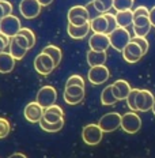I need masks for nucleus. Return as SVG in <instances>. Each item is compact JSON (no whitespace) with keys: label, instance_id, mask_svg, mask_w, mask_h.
Masks as SVG:
<instances>
[{"label":"nucleus","instance_id":"nucleus-1","mask_svg":"<svg viewBox=\"0 0 155 158\" xmlns=\"http://www.w3.org/2000/svg\"><path fill=\"white\" fill-rule=\"evenodd\" d=\"M21 21L15 15H7L0 21V33L7 35L10 40L16 37L21 31Z\"/></svg>","mask_w":155,"mask_h":158},{"label":"nucleus","instance_id":"nucleus-2","mask_svg":"<svg viewBox=\"0 0 155 158\" xmlns=\"http://www.w3.org/2000/svg\"><path fill=\"white\" fill-rule=\"evenodd\" d=\"M109 38H110V47H113L118 52H123L132 40L129 31L125 27H117L113 33L109 34Z\"/></svg>","mask_w":155,"mask_h":158},{"label":"nucleus","instance_id":"nucleus-3","mask_svg":"<svg viewBox=\"0 0 155 158\" xmlns=\"http://www.w3.org/2000/svg\"><path fill=\"white\" fill-rule=\"evenodd\" d=\"M102 136H104V131L98 124H87L82 131V139L88 146L98 144L102 140Z\"/></svg>","mask_w":155,"mask_h":158},{"label":"nucleus","instance_id":"nucleus-4","mask_svg":"<svg viewBox=\"0 0 155 158\" xmlns=\"http://www.w3.org/2000/svg\"><path fill=\"white\" fill-rule=\"evenodd\" d=\"M121 118H123V116L118 112H110V113L104 114L100 118L98 126L101 127L104 132H113L118 127H121Z\"/></svg>","mask_w":155,"mask_h":158},{"label":"nucleus","instance_id":"nucleus-5","mask_svg":"<svg viewBox=\"0 0 155 158\" xmlns=\"http://www.w3.org/2000/svg\"><path fill=\"white\" fill-rule=\"evenodd\" d=\"M121 128L127 134H136L141 128V118L136 112H127L121 118Z\"/></svg>","mask_w":155,"mask_h":158},{"label":"nucleus","instance_id":"nucleus-6","mask_svg":"<svg viewBox=\"0 0 155 158\" xmlns=\"http://www.w3.org/2000/svg\"><path fill=\"white\" fill-rule=\"evenodd\" d=\"M56 100H57V91L53 86H44L38 90L37 97H35V101L41 105L44 109L55 105Z\"/></svg>","mask_w":155,"mask_h":158},{"label":"nucleus","instance_id":"nucleus-7","mask_svg":"<svg viewBox=\"0 0 155 158\" xmlns=\"http://www.w3.org/2000/svg\"><path fill=\"white\" fill-rule=\"evenodd\" d=\"M56 67H57V65L55 64L53 59H52L49 55L41 52L39 55L35 56V59H34V68H35V71H37L38 74L49 75Z\"/></svg>","mask_w":155,"mask_h":158},{"label":"nucleus","instance_id":"nucleus-8","mask_svg":"<svg viewBox=\"0 0 155 158\" xmlns=\"http://www.w3.org/2000/svg\"><path fill=\"white\" fill-rule=\"evenodd\" d=\"M42 6L39 4L38 0H21L19 3V12L26 19H34L37 18L41 12Z\"/></svg>","mask_w":155,"mask_h":158},{"label":"nucleus","instance_id":"nucleus-9","mask_svg":"<svg viewBox=\"0 0 155 158\" xmlns=\"http://www.w3.org/2000/svg\"><path fill=\"white\" fill-rule=\"evenodd\" d=\"M110 72H109L106 65H97V67H90L87 74V78L90 83L93 85H102L109 79Z\"/></svg>","mask_w":155,"mask_h":158},{"label":"nucleus","instance_id":"nucleus-10","mask_svg":"<svg viewBox=\"0 0 155 158\" xmlns=\"http://www.w3.org/2000/svg\"><path fill=\"white\" fill-rule=\"evenodd\" d=\"M155 105V97L150 90H139V94L136 97V106L139 112H148L153 109Z\"/></svg>","mask_w":155,"mask_h":158},{"label":"nucleus","instance_id":"nucleus-11","mask_svg":"<svg viewBox=\"0 0 155 158\" xmlns=\"http://www.w3.org/2000/svg\"><path fill=\"white\" fill-rule=\"evenodd\" d=\"M84 100V87L68 86L64 89V101L68 105H78Z\"/></svg>","mask_w":155,"mask_h":158},{"label":"nucleus","instance_id":"nucleus-12","mask_svg":"<svg viewBox=\"0 0 155 158\" xmlns=\"http://www.w3.org/2000/svg\"><path fill=\"white\" fill-rule=\"evenodd\" d=\"M44 112L45 109L35 101V102H30L26 105L23 114H25L26 120L30 121V123H39L42 120V117H44Z\"/></svg>","mask_w":155,"mask_h":158},{"label":"nucleus","instance_id":"nucleus-13","mask_svg":"<svg viewBox=\"0 0 155 158\" xmlns=\"http://www.w3.org/2000/svg\"><path fill=\"white\" fill-rule=\"evenodd\" d=\"M123 57H124V60L127 61V63H131V64H133V63H137V61L140 60L141 57H143V51H141V48L139 47V45L136 44V42H133L131 40V42L125 47V49L123 52Z\"/></svg>","mask_w":155,"mask_h":158},{"label":"nucleus","instance_id":"nucleus-14","mask_svg":"<svg viewBox=\"0 0 155 158\" xmlns=\"http://www.w3.org/2000/svg\"><path fill=\"white\" fill-rule=\"evenodd\" d=\"M88 45H90L91 51L97 52H106L108 48L110 47V38L108 34H100V33H94L88 40Z\"/></svg>","mask_w":155,"mask_h":158},{"label":"nucleus","instance_id":"nucleus-15","mask_svg":"<svg viewBox=\"0 0 155 158\" xmlns=\"http://www.w3.org/2000/svg\"><path fill=\"white\" fill-rule=\"evenodd\" d=\"M112 87H113V94L116 95V98L118 101L127 100L131 90H132L131 85L128 83L127 81H124V79H117V81L112 85Z\"/></svg>","mask_w":155,"mask_h":158},{"label":"nucleus","instance_id":"nucleus-16","mask_svg":"<svg viewBox=\"0 0 155 158\" xmlns=\"http://www.w3.org/2000/svg\"><path fill=\"white\" fill-rule=\"evenodd\" d=\"M42 118L48 123H59V121L64 120V110L59 105H52L45 109Z\"/></svg>","mask_w":155,"mask_h":158},{"label":"nucleus","instance_id":"nucleus-17","mask_svg":"<svg viewBox=\"0 0 155 158\" xmlns=\"http://www.w3.org/2000/svg\"><path fill=\"white\" fill-rule=\"evenodd\" d=\"M91 30V26H90V22H87L86 25L83 26H74L72 23L68 22V26H67V31L70 34L71 38L74 40H82L84 38L86 35L88 34V31Z\"/></svg>","mask_w":155,"mask_h":158},{"label":"nucleus","instance_id":"nucleus-18","mask_svg":"<svg viewBox=\"0 0 155 158\" xmlns=\"http://www.w3.org/2000/svg\"><path fill=\"white\" fill-rule=\"evenodd\" d=\"M90 26H91V30L94 33H100V34H108V19L105 14H101L98 16H95L90 21Z\"/></svg>","mask_w":155,"mask_h":158},{"label":"nucleus","instance_id":"nucleus-19","mask_svg":"<svg viewBox=\"0 0 155 158\" xmlns=\"http://www.w3.org/2000/svg\"><path fill=\"white\" fill-rule=\"evenodd\" d=\"M15 67V59L10 52H3L0 53V74H8L14 70Z\"/></svg>","mask_w":155,"mask_h":158},{"label":"nucleus","instance_id":"nucleus-20","mask_svg":"<svg viewBox=\"0 0 155 158\" xmlns=\"http://www.w3.org/2000/svg\"><path fill=\"white\" fill-rule=\"evenodd\" d=\"M106 52H97V51H88L87 52V56H86V59H87V64L90 65V67H97V65H104L106 63Z\"/></svg>","mask_w":155,"mask_h":158},{"label":"nucleus","instance_id":"nucleus-21","mask_svg":"<svg viewBox=\"0 0 155 158\" xmlns=\"http://www.w3.org/2000/svg\"><path fill=\"white\" fill-rule=\"evenodd\" d=\"M8 52L12 55V57L15 59V60H21V59L25 57V55L27 53V49L23 48L21 44H19L18 41L14 38L10 40V47H8Z\"/></svg>","mask_w":155,"mask_h":158},{"label":"nucleus","instance_id":"nucleus-22","mask_svg":"<svg viewBox=\"0 0 155 158\" xmlns=\"http://www.w3.org/2000/svg\"><path fill=\"white\" fill-rule=\"evenodd\" d=\"M116 21L118 27L127 29L129 25H133V11L128 10V11H118L116 14Z\"/></svg>","mask_w":155,"mask_h":158},{"label":"nucleus","instance_id":"nucleus-23","mask_svg":"<svg viewBox=\"0 0 155 158\" xmlns=\"http://www.w3.org/2000/svg\"><path fill=\"white\" fill-rule=\"evenodd\" d=\"M68 21L74 18H86L90 19V12H88V8L84 7V6H74L68 10Z\"/></svg>","mask_w":155,"mask_h":158},{"label":"nucleus","instance_id":"nucleus-24","mask_svg":"<svg viewBox=\"0 0 155 158\" xmlns=\"http://www.w3.org/2000/svg\"><path fill=\"white\" fill-rule=\"evenodd\" d=\"M117 98L116 95L113 94V87H112V85H109L102 90L101 93V102L102 105H105V106H110V105H114L117 102Z\"/></svg>","mask_w":155,"mask_h":158},{"label":"nucleus","instance_id":"nucleus-25","mask_svg":"<svg viewBox=\"0 0 155 158\" xmlns=\"http://www.w3.org/2000/svg\"><path fill=\"white\" fill-rule=\"evenodd\" d=\"M42 52L51 56V57L53 59V61H55L56 65H59V64L61 63L63 52H61V49L59 48V47H56V45H47V47L42 49Z\"/></svg>","mask_w":155,"mask_h":158},{"label":"nucleus","instance_id":"nucleus-26","mask_svg":"<svg viewBox=\"0 0 155 158\" xmlns=\"http://www.w3.org/2000/svg\"><path fill=\"white\" fill-rule=\"evenodd\" d=\"M39 126H41V130L47 131V132H57V131H60L63 126H64V120L59 121V123H48V121H45L44 118H42V120L39 121Z\"/></svg>","mask_w":155,"mask_h":158},{"label":"nucleus","instance_id":"nucleus-27","mask_svg":"<svg viewBox=\"0 0 155 158\" xmlns=\"http://www.w3.org/2000/svg\"><path fill=\"white\" fill-rule=\"evenodd\" d=\"M135 0H114L113 8L118 11H128V10H132L133 7Z\"/></svg>","mask_w":155,"mask_h":158},{"label":"nucleus","instance_id":"nucleus-28","mask_svg":"<svg viewBox=\"0 0 155 158\" xmlns=\"http://www.w3.org/2000/svg\"><path fill=\"white\" fill-rule=\"evenodd\" d=\"M139 94V89H132L129 95L127 98V104H128V108L132 110V112H137V106H136V97Z\"/></svg>","mask_w":155,"mask_h":158},{"label":"nucleus","instance_id":"nucleus-29","mask_svg":"<svg viewBox=\"0 0 155 158\" xmlns=\"http://www.w3.org/2000/svg\"><path fill=\"white\" fill-rule=\"evenodd\" d=\"M10 131H11L10 121L4 117H0V139H4L6 136H8Z\"/></svg>","mask_w":155,"mask_h":158},{"label":"nucleus","instance_id":"nucleus-30","mask_svg":"<svg viewBox=\"0 0 155 158\" xmlns=\"http://www.w3.org/2000/svg\"><path fill=\"white\" fill-rule=\"evenodd\" d=\"M68 86H80V87H84V81L80 75H71L70 78L67 79L65 82V87Z\"/></svg>","mask_w":155,"mask_h":158},{"label":"nucleus","instance_id":"nucleus-31","mask_svg":"<svg viewBox=\"0 0 155 158\" xmlns=\"http://www.w3.org/2000/svg\"><path fill=\"white\" fill-rule=\"evenodd\" d=\"M19 34L27 38L29 44H30V49L34 47V44H35V35H34V33H33V30H30L29 27H22L21 31H19Z\"/></svg>","mask_w":155,"mask_h":158},{"label":"nucleus","instance_id":"nucleus-32","mask_svg":"<svg viewBox=\"0 0 155 158\" xmlns=\"http://www.w3.org/2000/svg\"><path fill=\"white\" fill-rule=\"evenodd\" d=\"M105 16H106V19H108V25H109V29H108V35H109L110 33H113V31L118 27V25H117V21H116V15L106 12V14H105Z\"/></svg>","mask_w":155,"mask_h":158},{"label":"nucleus","instance_id":"nucleus-33","mask_svg":"<svg viewBox=\"0 0 155 158\" xmlns=\"http://www.w3.org/2000/svg\"><path fill=\"white\" fill-rule=\"evenodd\" d=\"M151 21L150 16H137V18H133V25L135 27H146V26H150Z\"/></svg>","mask_w":155,"mask_h":158},{"label":"nucleus","instance_id":"nucleus-34","mask_svg":"<svg viewBox=\"0 0 155 158\" xmlns=\"http://www.w3.org/2000/svg\"><path fill=\"white\" fill-rule=\"evenodd\" d=\"M132 41L136 42L137 45L141 48V51H143V55H146L148 52V48H150V44H148V41L146 40V37H136L135 35L133 38H132Z\"/></svg>","mask_w":155,"mask_h":158},{"label":"nucleus","instance_id":"nucleus-35","mask_svg":"<svg viewBox=\"0 0 155 158\" xmlns=\"http://www.w3.org/2000/svg\"><path fill=\"white\" fill-rule=\"evenodd\" d=\"M137 16H150V10L146 6H139L133 10V18H137Z\"/></svg>","mask_w":155,"mask_h":158},{"label":"nucleus","instance_id":"nucleus-36","mask_svg":"<svg viewBox=\"0 0 155 158\" xmlns=\"http://www.w3.org/2000/svg\"><path fill=\"white\" fill-rule=\"evenodd\" d=\"M151 27H153V25L146 26V27H135V26H133V33H135V35H136V37H146L148 33H150Z\"/></svg>","mask_w":155,"mask_h":158},{"label":"nucleus","instance_id":"nucleus-37","mask_svg":"<svg viewBox=\"0 0 155 158\" xmlns=\"http://www.w3.org/2000/svg\"><path fill=\"white\" fill-rule=\"evenodd\" d=\"M7 47H10V38L3 33H0V53H3Z\"/></svg>","mask_w":155,"mask_h":158},{"label":"nucleus","instance_id":"nucleus-38","mask_svg":"<svg viewBox=\"0 0 155 158\" xmlns=\"http://www.w3.org/2000/svg\"><path fill=\"white\" fill-rule=\"evenodd\" d=\"M0 4H2L3 10H4V14L6 16L7 15H12V4L7 0H0Z\"/></svg>","mask_w":155,"mask_h":158},{"label":"nucleus","instance_id":"nucleus-39","mask_svg":"<svg viewBox=\"0 0 155 158\" xmlns=\"http://www.w3.org/2000/svg\"><path fill=\"white\" fill-rule=\"evenodd\" d=\"M87 22H88V19H86V18H74L70 21V23H72L74 26H83Z\"/></svg>","mask_w":155,"mask_h":158},{"label":"nucleus","instance_id":"nucleus-40","mask_svg":"<svg viewBox=\"0 0 155 158\" xmlns=\"http://www.w3.org/2000/svg\"><path fill=\"white\" fill-rule=\"evenodd\" d=\"M98 2L104 6V8H105V11H106V12L110 8H113V4H114V0H98Z\"/></svg>","mask_w":155,"mask_h":158},{"label":"nucleus","instance_id":"nucleus-41","mask_svg":"<svg viewBox=\"0 0 155 158\" xmlns=\"http://www.w3.org/2000/svg\"><path fill=\"white\" fill-rule=\"evenodd\" d=\"M150 21H151V25L155 27V6L150 10Z\"/></svg>","mask_w":155,"mask_h":158},{"label":"nucleus","instance_id":"nucleus-42","mask_svg":"<svg viewBox=\"0 0 155 158\" xmlns=\"http://www.w3.org/2000/svg\"><path fill=\"white\" fill-rule=\"evenodd\" d=\"M8 158H27V157H26L23 153H14V154H11Z\"/></svg>","mask_w":155,"mask_h":158},{"label":"nucleus","instance_id":"nucleus-43","mask_svg":"<svg viewBox=\"0 0 155 158\" xmlns=\"http://www.w3.org/2000/svg\"><path fill=\"white\" fill-rule=\"evenodd\" d=\"M38 2H39V4H41L42 7H47V6H49L52 2H53V0H38Z\"/></svg>","mask_w":155,"mask_h":158},{"label":"nucleus","instance_id":"nucleus-44","mask_svg":"<svg viewBox=\"0 0 155 158\" xmlns=\"http://www.w3.org/2000/svg\"><path fill=\"white\" fill-rule=\"evenodd\" d=\"M6 16V14H4V10H3V7H2V4H0V21H2L3 18Z\"/></svg>","mask_w":155,"mask_h":158},{"label":"nucleus","instance_id":"nucleus-45","mask_svg":"<svg viewBox=\"0 0 155 158\" xmlns=\"http://www.w3.org/2000/svg\"><path fill=\"white\" fill-rule=\"evenodd\" d=\"M151 110H153V113L155 114V105H154V108H153V109H151Z\"/></svg>","mask_w":155,"mask_h":158}]
</instances>
